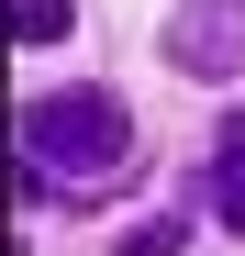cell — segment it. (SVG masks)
I'll return each mask as SVG.
<instances>
[{"label":"cell","mask_w":245,"mask_h":256,"mask_svg":"<svg viewBox=\"0 0 245 256\" xmlns=\"http://www.w3.org/2000/svg\"><path fill=\"white\" fill-rule=\"evenodd\" d=\"M12 156L34 167V178H56L67 200H90L122 156H134V112H122L112 90H45L12 112Z\"/></svg>","instance_id":"6da1fadb"},{"label":"cell","mask_w":245,"mask_h":256,"mask_svg":"<svg viewBox=\"0 0 245 256\" xmlns=\"http://www.w3.org/2000/svg\"><path fill=\"white\" fill-rule=\"evenodd\" d=\"M78 0H0V45H67Z\"/></svg>","instance_id":"277c9868"},{"label":"cell","mask_w":245,"mask_h":256,"mask_svg":"<svg viewBox=\"0 0 245 256\" xmlns=\"http://www.w3.org/2000/svg\"><path fill=\"white\" fill-rule=\"evenodd\" d=\"M112 256H190V212H156V223H134Z\"/></svg>","instance_id":"5b68a950"},{"label":"cell","mask_w":245,"mask_h":256,"mask_svg":"<svg viewBox=\"0 0 245 256\" xmlns=\"http://www.w3.org/2000/svg\"><path fill=\"white\" fill-rule=\"evenodd\" d=\"M168 67H178V78H234V67H245V0H178Z\"/></svg>","instance_id":"7a4b0ae2"},{"label":"cell","mask_w":245,"mask_h":256,"mask_svg":"<svg viewBox=\"0 0 245 256\" xmlns=\"http://www.w3.org/2000/svg\"><path fill=\"white\" fill-rule=\"evenodd\" d=\"M212 212H223V234H245V112L212 134Z\"/></svg>","instance_id":"3957f363"}]
</instances>
